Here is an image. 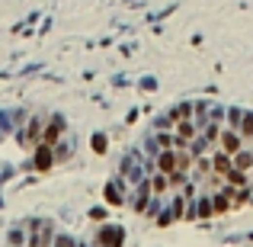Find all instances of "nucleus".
<instances>
[{
	"label": "nucleus",
	"mask_w": 253,
	"mask_h": 247,
	"mask_svg": "<svg viewBox=\"0 0 253 247\" xmlns=\"http://www.w3.org/2000/svg\"><path fill=\"white\" fill-rule=\"evenodd\" d=\"M36 164H38V167H48V164H52V151H48V145H42V148H38Z\"/></svg>",
	"instance_id": "2"
},
{
	"label": "nucleus",
	"mask_w": 253,
	"mask_h": 247,
	"mask_svg": "<svg viewBox=\"0 0 253 247\" xmlns=\"http://www.w3.org/2000/svg\"><path fill=\"white\" fill-rule=\"evenodd\" d=\"M61 129H64V122L61 119H52V125H48V132H45V145H52L58 135H61Z\"/></svg>",
	"instance_id": "1"
}]
</instances>
